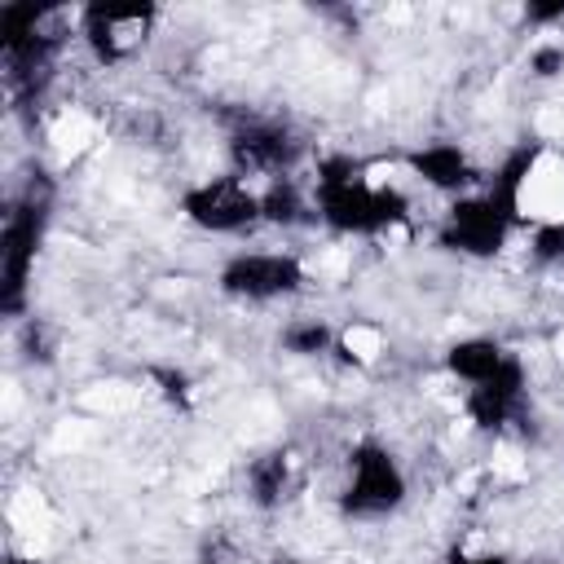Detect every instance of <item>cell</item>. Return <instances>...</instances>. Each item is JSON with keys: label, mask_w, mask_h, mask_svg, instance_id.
Instances as JSON below:
<instances>
[{"label": "cell", "mask_w": 564, "mask_h": 564, "mask_svg": "<svg viewBox=\"0 0 564 564\" xmlns=\"http://www.w3.org/2000/svg\"><path fill=\"white\" fill-rule=\"evenodd\" d=\"M317 216L335 234L370 238V234H388V229L405 225L410 220V198L392 185H370V181L352 176V181L317 185Z\"/></svg>", "instance_id": "6da1fadb"}, {"label": "cell", "mask_w": 564, "mask_h": 564, "mask_svg": "<svg viewBox=\"0 0 564 564\" xmlns=\"http://www.w3.org/2000/svg\"><path fill=\"white\" fill-rule=\"evenodd\" d=\"M405 502V476L397 458L379 441H361L348 454V489H344V511L352 516H383Z\"/></svg>", "instance_id": "7a4b0ae2"}, {"label": "cell", "mask_w": 564, "mask_h": 564, "mask_svg": "<svg viewBox=\"0 0 564 564\" xmlns=\"http://www.w3.org/2000/svg\"><path fill=\"white\" fill-rule=\"evenodd\" d=\"M181 212L198 229L238 234V229H247V225L260 220V194L238 172H229V176H212L203 185H189L185 198H181Z\"/></svg>", "instance_id": "3957f363"}, {"label": "cell", "mask_w": 564, "mask_h": 564, "mask_svg": "<svg viewBox=\"0 0 564 564\" xmlns=\"http://www.w3.org/2000/svg\"><path fill=\"white\" fill-rule=\"evenodd\" d=\"M516 216L507 207H498L489 194H471V198H458L441 225V247L458 251V256H476V260H489L507 247V234H511Z\"/></svg>", "instance_id": "277c9868"}, {"label": "cell", "mask_w": 564, "mask_h": 564, "mask_svg": "<svg viewBox=\"0 0 564 564\" xmlns=\"http://www.w3.org/2000/svg\"><path fill=\"white\" fill-rule=\"evenodd\" d=\"M40 234H44V203H35V198L18 203V207L9 212L4 238H0V308H4L9 317L22 313L26 278H31V264H35Z\"/></svg>", "instance_id": "5b68a950"}, {"label": "cell", "mask_w": 564, "mask_h": 564, "mask_svg": "<svg viewBox=\"0 0 564 564\" xmlns=\"http://www.w3.org/2000/svg\"><path fill=\"white\" fill-rule=\"evenodd\" d=\"M304 286V264L286 251H242L220 269V291L238 300H278Z\"/></svg>", "instance_id": "8992f818"}, {"label": "cell", "mask_w": 564, "mask_h": 564, "mask_svg": "<svg viewBox=\"0 0 564 564\" xmlns=\"http://www.w3.org/2000/svg\"><path fill=\"white\" fill-rule=\"evenodd\" d=\"M150 22H154V4H84L79 13L84 40L106 66L137 53L141 40L150 35Z\"/></svg>", "instance_id": "52a82bcc"}, {"label": "cell", "mask_w": 564, "mask_h": 564, "mask_svg": "<svg viewBox=\"0 0 564 564\" xmlns=\"http://www.w3.org/2000/svg\"><path fill=\"white\" fill-rule=\"evenodd\" d=\"M520 397H524V361L507 352L502 366H498L485 383H476V388L467 392L463 410H467V419H471L480 432H498V427L520 410Z\"/></svg>", "instance_id": "ba28073f"}, {"label": "cell", "mask_w": 564, "mask_h": 564, "mask_svg": "<svg viewBox=\"0 0 564 564\" xmlns=\"http://www.w3.org/2000/svg\"><path fill=\"white\" fill-rule=\"evenodd\" d=\"M229 154H234L238 176L242 172H282L300 154V141H291V132H282V128L251 123L229 137Z\"/></svg>", "instance_id": "9c48e42d"}, {"label": "cell", "mask_w": 564, "mask_h": 564, "mask_svg": "<svg viewBox=\"0 0 564 564\" xmlns=\"http://www.w3.org/2000/svg\"><path fill=\"white\" fill-rule=\"evenodd\" d=\"M410 172H414L423 185H432V189H463V185L476 181L471 159H467L458 145H449V141H436V145L414 150V154H410Z\"/></svg>", "instance_id": "30bf717a"}, {"label": "cell", "mask_w": 564, "mask_h": 564, "mask_svg": "<svg viewBox=\"0 0 564 564\" xmlns=\"http://www.w3.org/2000/svg\"><path fill=\"white\" fill-rule=\"evenodd\" d=\"M538 159H542V145H520V150H511V154L502 159V167H498L494 185L485 189V194H489L498 207H507L516 220H520V194H524V181L533 176Z\"/></svg>", "instance_id": "8fae6325"}, {"label": "cell", "mask_w": 564, "mask_h": 564, "mask_svg": "<svg viewBox=\"0 0 564 564\" xmlns=\"http://www.w3.org/2000/svg\"><path fill=\"white\" fill-rule=\"evenodd\" d=\"M502 344H494V339H485V335H471V339H458L449 352H445V366H449V375L454 379H467L471 388L476 383H485L498 366H502Z\"/></svg>", "instance_id": "7c38bea8"}, {"label": "cell", "mask_w": 564, "mask_h": 564, "mask_svg": "<svg viewBox=\"0 0 564 564\" xmlns=\"http://www.w3.org/2000/svg\"><path fill=\"white\" fill-rule=\"evenodd\" d=\"M308 216L304 194L295 189V181H269V189H260V220L269 225H300Z\"/></svg>", "instance_id": "4fadbf2b"}, {"label": "cell", "mask_w": 564, "mask_h": 564, "mask_svg": "<svg viewBox=\"0 0 564 564\" xmlns=\"http://www.w3.org/2000/svg\"><path fill=\"white\" fill-rule=\"evenodd\" d=\"M330 344H335V330H330L326 322H317V317L291 322V326L282 330V348H286L291 357H322Z\"/></svg>", "instance_id": "5bb4252c"}, {"label": "cell", "mask_w": 564, "mask_h": 564, "mask_svg": "<svg viewBox=\"0 0 564 564\" xmlns=\"http://www.w3.org/2000/svg\"><path fill=\"white\" fill-rule=\"evenodd\" d=\"M282 489H286V458L282 454H269L251 467V498L260 507H278L282 502Z\"/></svg>", "instance_id": "9a60e30c"}, {"label": "cell", "mask_w": 564, "mask_h": 564, "mask_svg": "<svg viewBox=\"0 0 564 564\" xmlns=\"http://www.w3.org/2000/svg\"><path fill=\"white\" fill-rule=\"evenodd\" d=\"M533 260L564 264V220H546L533 229Z\"/></svg>", "instance_id": "2e32d148"}, {"label": "cell", "mask_w": 564, "mask_h": 564, "mask_svg": "<svg viewBox=\"0 0 564 564\" xmlns=\"http://www.w3.org/2000/svg\"><path fill=\"white\" fill-rule=\"evenodd\" d=\"M529 70H533L538 79L560 75V70H564V48H560V44H538V48L529 53Z\"/></svg>", "instance_id": "e0dca14e"}, {"label": "cell", "mask_w": 564, "mask_h": 564, "mask_svg": "<svg viewBox=\"0 0 564 564\" xmlns=\"http://www.w3.org/2000/svg\"><path fill=\"white\" fill-rule=\"evenodd\" d=\"M154 379H159V392H163L167 401H176V405L189 401V379H185L181 370H154Z\"/></svg>", "instance_id": "ac0fdd59"}, {"label": "cell", "mask_w": 564, "mask_h": 564, "mask_svg": "<svg viewBox=\"0 0 564 564\" xmlns=\"http://www.w3.org/2000/svg\"><path fill=\"white\" fill-rule=\"evenodd\" d=\"M529 22H564V0H555V4H529Z\"/></svg>", "instance_id": "d6986e66"}, {"label": "cell", "mask_w": 564, "mask_h": 564, "mask_svg": "<svg viewBox=\"0 0 564 564\" xmlns=\"http://www.w3.org/2000/svg\"><path fill=\"white\" fill-rule=\"evenodd\" d=\"M449 564H507L502 555H471V551H449Z\"/></svg>", "instance_id": "ffe728a7"}, {"label": "cell", "mask_w": 564, "mask_h": 564, "mask_svg": "<svg viewBox=\"0 0 564 564\" xmlns=\"http://www.w3.org/2000/svg\"><path fill=\"white\" fill-rule=\"evenodd\" d=\"M4 564H40V560H31V555H4Z\"/></svg>", "instance_id": "44dd1931"}, {"label": "cell", "mask_w": 564, "mask_h": 564, "mask_svg": "<svg viewBox=\"0 0 564 564\" xmlns=\"http://www.w3.org/2000/svg\"><path fill=\"white\" fill-rule=\"evenodd\" d=\"M273 564H304V560H273Z\"/></svg>", "instance_id": "7402d4cb"}]
</instances>
